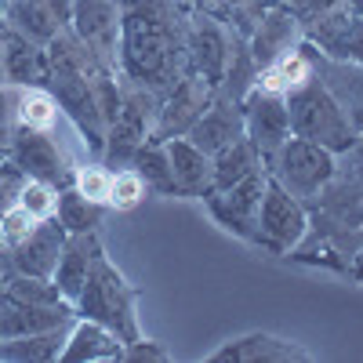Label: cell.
<instances>
[{
  "mask_svg": "<svg viewBox=\"0 0 363 363\" xmlns=\"http://www.w3.org/2000/svg\"><path fill=\"white\" fill-rule=\"evenodd\" d=\"M15 120H18V128L51 131L55 120H58V102H55V95H51L44 84H37V87H18Z\"/></svg>",
  "mask_w": 363,
  "mask_h": 363,
  "instance_id": "cell-25",
  "label": "cell"
},
{
  "mask_svg": "<svg viewBox=\"0 0 363 363\" xmlns=\"http://www.w3.org/2000/svg\"><path fill=\"white\" fill-rule=\"evenodd\" d=\"M8 298L11 301H29V306H58L66 301L58 294L55 280H37V277H22V272H8Z\"/></svg>",
  "mask_w": 363,
  "mask_h": 363,
  "instance_id": "cell-29",
  "label": "cell"
},
{
  "mask_svg": "<svg viewBox=\"0 0 363 363\" xmlns=\"http://www.w3.org/2000/svg\"><path fill=\"white\" fill-rule=\"evenodd\" d=\"M0 69L15 87H37L48 80V51L22 37L8 22H0Z\"/></svg>",
  "mask_w": 363,
  "mask_h": 363,
  "instance_id": "cell-13",
  "label": "cell"
},
{
  "mask_svg": "<svg viewBox=\"0 0 363 363\" xmlns=\"http://www.w3.org/2000/svg\"><path fill=\"white\" fill-rule=\"evenodd\" d=\"M309 80H313L309 58L301 55V51H284L277 62L265 66V73L258 77V87L277 91V95H287V91H294V87H301V84H309Z\"/></svg>",
  "mask_w": 363,
  "mask_h": 363,
  "instance_id": "cell-27",
  "label": "cell"
},
{
  "mask_svg": "<svg viewBox=\"0 0 363 363\" xmlns=\"http://www.w3.org/2000/svg\"><path fill=\"white\" fill-rule=\"evenodd\" d=\"M8 160H11L15 167H22L26 178L51 182L55 189L73 186V171L66 167L62 149L55 145V138H51L48 131L15 128V131H11V153H8Z\"/></svg>",
  "mask_w": 363,
  "mask_h": 363,
  "instance_id": "cell-10",
  "label": "cell"
},
{
  "mask_svg": "<svg viewBox=\"0 0 363 363\" xmlns=\"http://www.w3.org/2000/svg\"><path fill=\"white\" fill-rule=\"evenodd\" d=\"M287 116H291V135L316 142L330 153H345L356 145V128L345 116V109L338 106V99L316 80L301 84L294 91H287Z\"/></svg>",
  "mask_w": 363,
  "mask_h": 363,
  "instance_id": "cell-3",
  "label": "cell"
},
{
  "mask_svg": "<svg viewBox=\"0 0 363 363\" xmlns=\"http://www.w3.org/2000/svg\"><path fill=\"white\" fill-rule=\"evenodd\" d=\"M102 211H106V203L87 200V196H84V193H77L73 186L58 189L55 218H58V225H62L69 236H77V233H95V225L102 222Z\"/></svg>",
  "mask_w": 363,
  "mask_h": 363,
  "instance_id": "cell-24",
  "label": "cell"
},
{
  "mask_svg": "<svg viewBox=\"0 0 363 363\" xmlns=\"http://www.w3.org/2000/svg\"><path fill=\"white\" fill-rule=\"evenodd\" d=\"M149 186H145V178L135 171V167H120L113 171V189H109V207L116 211H131L145 200Z\"/></svg>",
  "mask_w": 363,
  "mask_h": 363,
  "instance_id": "cell-31",
  "label": "cell"
},
{
  "mask_svg": "<svg viewBox=\"0 0 363 363\" xmlns=\"http://www.w3.org/2000/svg\"><path fill=\"white\" fill-rule=\"evenodd\" d=\"M11 272V269H8ZM8 272L0 277V309H4V301H8Z\"/></svg>",
  "mask_w": 363,
  "mask_h": 363,
  "instance_id": "cell-41",
  "label": "cell"
},
{
  "mask_svg": "<svg viewBox=\"0 0 363 363\" xmlns=\"http://www.w3.org/2000/svg\"><path fill=\"white\" fill-rule=\"evenodd\" d=\"M18 203L33 215L37 222L44 218H55V207H58V189L51 182H40V178H26V186L18 193Z\"/></svg>",
  "mask_w": 363,
  "mask_h": 363,
  "instance_id": "cell-33",
  "label": "cell"
},
{
  "mask_svg": "<svg viewBox=\"0 0 363 363\" xmlns=\"http://www.w3.org/2000/svg\"><path fill=\"white\" fill-rule=\"evenodd\" d=\"M33 229H37V218L29 215V211H26L18 200H15L11 207L0 211V240L8 244V251H11L15 244H22V240L33 233Z\"/></svg>",
  "mask_w": 363,
  "mask_h": 363,
  "instance_id": "cell-34",
  "label": "cell"
},
{
  "mask_svg": "<svg viewBox=\"0 0 363 363\" xmlns=\"http://www.w3.org/2000/svg\"><path fill=\"white\" fill-rule=\"evenodd\" d=\"M62 363H99V359H124V342L109 327L77 316L66 330V345L58 352Z\"/></svg>",
  "mask_w": 363,
  "mask_h": 363,
  "instance_id": "cell-15",
  "label": "cell"
},
{
  "mask_svg": "<svg viewBox=\"0 0 363 363\" xmlns=\"http://www.w3.org/2000/svg\"><path fill=\"white\" fill-rule=\"evenodd\" d=\"M258 167H262V160L255 153V145L247 142V135L229 142L225 149H218V153L211 157V193H222V189L236 186V182H244Z\"/></svg>",
  "mask_w": 363,
  "mask_h": 363,
  "instance_id": "cell-21",
  "label": "cell"
},
{
  "mask_svg": "<svg viewBox=\"0 0 363 363\" xmlns=\"http://www.w3.org/2000/svg\"><path fill=\"white\" fill-rule=\"evenodd\" d=\"M153 116H157V109H149V99L142 91L124 95L116 120L106 131V145H102L106 167H131L135 153L153 138Z\"/></svg>",
  "mask_w": 363,
  "mask_h": 363,
  "instance_id": "cell-7",
  "label": "cell"
},
{
  "mask_svg": "<svg viewBox=\"0 0 363 363\" xmlns=\"http://www.w3.org/2000/svg\"><path fill=\"white\" fill-rule=\"evenodd\" d=\"M345 8H349L352 18H363V0H345Z\"/></svg>",
  "mask_w": 363,
  "mask_h": 363,
  "instance_id": "cell-40",
  "label": "cell"
},
{
  "mask_svg": "<svg viewBox=\"0 0 363 363\" xmlns=\"http://www.w3.org/2000/svg\"><path fill=\"white\" fill-rule=\"evenodd\" d=\"M8 153H11V128H0V164L8 160Z\"/></svg>",
  "mask_w": 363,
  "mask_h": 363,
  "instance_id": "cell-38",
  "label": "cell"
},
{
  "mask_svg": "<svg viewBox=\"0 0 363 363\" xmlns=\"http://www.w3.org/2000/svg\"><path fill=\"white\" fill-rule=\"evenodd\" d=\"M8 269H11V251H8V244H4V240H0V277H4Z\"/></svg>",
  "mask_w": 363,
  "mask_h": 363,
  "instance_id": "cell-39",
  "label": "cell"
},
{
  "mask_svg": "<svg viewBox=\"0 0 363 363\" xmlns=\"http://www.w3.org/2000/svg\"><path fill=\"white\" fill-rule=\"evenodd\" d=\"M189 55H193L196 77H203L211 87H218L225 62H229V48H225V37L215 22H196L193 37H189Z\"/></svg>",
  "mask_w": 363,
  "mask_h": 363,
  "instance_id": "cell-20",
  "label": "cell"
},
{
  "mask_svg": "<svg viewBox=\"0 0 363 363\" xmlns=\"http://www.w3.org/2000/svg\"><path fill=\"white\" fill-rule=\"evenodd\" d=\"M95 247H99L95 233H77V236L66 240L62 255H58V265L51 272V280H55L58 294H62L69 306H77V298L87 284V269H91V258H95Z\"/></svg>",
  "mask_w": 363,
  "mask_h": 363,
  "instance_id": "cell-19",
  "label": "cell"
},
{
  "mask_svg": "<svg viewBox=\"0 0 363 363\" xmlns=\"http://www.w3.org/2000/svg\"><path fill=\"white\" fill-rule=\"evenodd\" d=\"M69 233L58 225V218H44L37 222V229L29 233L22 244L11 247V269L22 272V277H37V280H51V272L58 265V255H62Z\"/></svg>",
  "mask_w": 363,
  "mask_h": 363,
  "instance_id": "cell-12",
  "label": "cell"
},
{
  "mask_svg": "<svg viewBox=\"0 0 363 363\" xmlns=\"http://www.w3.org/2000/svg\"><path fill=\"white\" fill-rule=\"evenodd\" d=\"M135 287L124 280L102 247H95V258H91V269H87V284L77 298V316L84 320H95L102 327H109L120 342H138V313H135Z\"/></svg>",
  "mask_w": 363,
  "mask_h": 363,
  "instance_id": "cell-2",
  "label": "cell"
},
{
  "mask_svg": "<svg viewBox=\"0 0 363 363\" xmlns=\"http://www.w3.org/2000/svg\"><path fill=\"white\" fill-rule=\"evenodd\" d=\"M167 160L178 182V196H207L211 193V157L200 145H193L186 135H174L164 142Z\"/></svg>",
  "mask_w": 363,
  "mask_h": 363,
  "instance_id": "cell-17",
  "label": "cell"
},
{
  "mask_svg": "<svg viewBox=\"0 0 363 363\" xmlns=\"http://www.w3.org/2000/svg\"><path fill=\"white\" fill-rule=\"evenodd\" d=\"M131 167L145 178V186L153 193H164V196H178V182H174V171H171V160H167V149L164 142H145Z\"/></svg>",
  "mask_w": 363,
  "mask_h": 363,
  "instance_id": "cell-26",
  "label": "cell"
},
{
  "mask_svg": "<svg viewBox=\"0 0 363 363\" xmlns=\"http://www.w3.org/2000/svg\"><path fill=\"white\" fill-rule=\"evenodd\" d=\"M186 138L193 145H200L207 157H215L218 149H225L229 142L244 138V113H240L236 106H229V102H211L200 113L196 124L186 131Z\"/></svg>",
  "mask_w": 363,
  "mask_h": 363,
  "instance_id": "cell-18",
  "label": "cell"
},
{
  "mask_svg": "<svg viewBox=\"0 0 363 363\" xmlns=\"http://www.w3.org/2000/svg\"><path fill=\"white\" fill-rule=\"evenodd\" d=\"M265 182L269 174L265 171H255L247 174L244 182L222 189V193H207V207L229 233L251 240V244H262V229H258V207H262V196H265ZM265 247V244H262Z\"/></svg>",
  "mask_w": 363,
  "mask_h": 363,
  "instance_id": "cell-8",
  "label": "cell"
},
{
  "mask_svg": "<svg viewBox=\"0 0 363 363\" xmlns=\"http://www.w3.org/2000/svg\"><path fill=\"white\" fill-rule=\"evenodd\" d=\"M211 363H291V359H313V352H306L294 342H284V338H272V335H247V338H236L229 342L225 349L211 352L207 356Z\"/></svg>",
  "mask_w": 363,
  "mask_h": 363,
  "instance_id": "cell-16",
  "label": "cell"
},
{
  "mask_svg": "<svg viewBox=\"0 0 363 363\" xmlns=\"http://www.w3.org/2000/svg\"><path fill=\"white\" fill-rule=\"evenodd\" d=\"M269 174V171H265ZM306 207H301L298 196H291L277 178L265 182V196L258 207V229H262V244L269 251H291L301 236H306Z\"/></svg>",
  "mask_w": 363,
  "mask_h": 363,
  "instance_id": "cell-9",
  "label": "cell"
},
{
  "mask_svg": "<svg viewBox=\"0 0 363 363\" xmlns=\"http://www.w3.org/2000/svg\"><path fill=\"white\" fill-rule=\"evenodd\" d=\"M48 8L55 11V18L62 22V26H69V18H73V0H48Z\"/></svg>",
  "mask_w": 363,
  "mask_h": 363,
  "instance_id": "cell-37",
  "label": "cell"
},
{
  "mask_svg": "<svg viewBox=\"0 0 363 363\" xmlns=\"http://www.w3.org/2000/svg\"><path fill=\"white\" fill-rule=\"evenodd\" d=\"M4 22L40 48H48L58 37V29H66L55 18V11L48 8V0H11L8 11H4Z\"/></svg>",
  "mask_w": 363,
  "mask_h": 363,
  "instance_id": "cell-22",
  "label": "cell"
},
{
  "mask_svg": "<svg viewBox=\"0 0 363 363\" xmlns=\"http://www.w3.org/2000/svg\"><path fill=\"white\" fill-rule=\"evenodd\" d=\"M22 186H26V174H22V167H15L11 160L0 164V211L11 207V203L18 200Z\"/></svg>",
  "mask_w": 363,
  "mask_h": 363,
  "instance_id": "cell-35",
  "label": "cell"
},
{
  "mask_svg": "<svg viewBox=\"0 0 363 363\" xmlns=\"http://www.w3.org/2000/svg\"><path fill=\"white\" fill-rule=\"evenodd\" d=\"M69 29L102 66H120V0H73Z\"/></svg>",
  "mask_w": 363,
  "mask_h": 363,
  "instance_id": "cell-6",
  "label": "cell"
},
{
  "mask_svg": "<svg viewBox=\"0 0 363 363\" xmlns=\"http://www.w3.org/2000/svg\"><path fill=\"white\" fill-rule=\"evenodd\" d=\"M8 4H11V0H0V18H4V11H8Z\"/></svg>",
  "mask_w": 363,
  "mask_h": 363,
  "instance_id": "cell-42",
  "label": "cell"
},
{
  "mask_svg": "<svg viewBox=\"0 0 363 363\" xmlns=\"http://www.w3.org/2000/svg\"><path fill=\"white\" fill-rule=\"evenodd\" d=\"M66 330L69 327H55V330L22 335V338H0V359L4 363H51L66 345Z\"/></svg>",
  "mask_w": 363,
  "mask_h": 363,
  "instance_id": "cell-23",
  "label": "cell"
},
{
  "mask_svg": "<svg viewBox=\"0 0 363 363\" xmlns=\"http://www.w3.org/2000/svg\"><path fill=\"white\" fill-rule=\"evenodd\" d=\"M77 320V309L69 301L58 306H29V301H4L0 309V338H22V335H40V330L69 327Z\"/></svg>",
  "mask_w": 363,
  "mask_h": 363,
  "instance_id": "cell-14",
  "label": "cell"
},
{
  "mask_svg": "<svg viewBox=\"0 0 363 363\" xmlns=\"http://www.w3.org/2000/svg\"><path fill=\"white\" fill-rule=\"evenodd\" d=\"M73 189L84 193L87 200L109 207V189H113V171L106 164H80L73 171Z\"/></svg>",
  "mask_w": 363,
  "mask_h": 363,
  "instance_id": "cell-32",
  "label": "cell"
},
{
  "mask_svg": "<svg viewBox=\"0 0 363 363\" xmlns=\"http://www.w3.org/2000/svg\"><path fill=\"white\" fill-rule=\"evenodd\" d=\"M211 87L203 77H182L178 84H174V91H171V99L164 102V109H157V124H153V138L157 142H167V138H174V135H186L196 120H200V113L211 106Z\"/></svg>",
  "mask_w": 363,
  "mask_h": 363,
  "instance_id": "cell-11",
  "label": "cell"
},
{
  "mask_svg": "<svg viewBox=\"0 0 363 363\" xmlns=\"http://www.w3.org/2000/svg\"><path fill=\"white\" fill-rule=\"evenodd\" d=\"M124 359H145V363H164L167 359V352L157 345V342H145V338H138V342H128L124 345Z\"/></svg>",
  "mask_w": 363,
  "mask_h": 363,
  "instance_id": "cell-36",
  "label": "cell"
},
{
  "mask_svg": "<svg viewBox=\"0 0 363 363\" xmlns=\"http://www.w3.org/2000/svg\"><path fill=\"white\" fill-rule=\"evenodd\" d=\"M244 113V135L255 145V153L262 160V167H269V160L277 157V149L291 138V116H287V99L277 91L255 87L251 95L240 106Z\"/></svg>",
  "mask_w": 363,
  "mask_h": 363,
  "instance_id": "cell-5",
  "label": "cell"
},
{
  "mask_svg": "<svg viewBox=\"0 0 363 363\" xmlns=\"http://www.w3.org/2000/svg\"><path fill=\"white\" fill-rule=\"evenodd\" d=\"M269 178H277L280 186L298 196V200H309V196H320V189L335 178V153L316 142H306L291 135L277 157L269 160Z\"/></svg>",
  "mask_w": 363,
  "mask_h": 363,
  "instance_id": "cell-4",
  "label": "cell"
},
{
  "mask_svg": "<svg viewBox=\"0 0 363 363\" xmlns=\"http://www.w3.org/2000/svg\"><path fill=\"white\" fill-rule=\"evenodd\" d=\"M294 18L284 15V11H272L262 18V29H258V37H255V58L262 66L269 62H277V58L284 51H291V40H294Z\"/></svg>",
  "mask_w": 363,
  "mask_h": 363,
  "instance_id": "cell-28",
  "label": "cell"
},
{
  "mask_svg": "<svg viewBox=\"0 0 363 363\" xmlns=\"http://www.w3.org/2000/svg\"><path fill=\"white\" fill-rule=\"evenodd\" d=\"M323 48L338 58H352V62H363V18L352 22H338L335 29H327L320 37Z\"/></svg>",
  "mask_w": 363,
  "mask_h": 363,
  "instance_id": "cell-30",
  "label": "cell"
},
{
  "mask_svg": "<svg viewBox=\"0 0 363 363\" xmlns=\"http://www.w3.org/2000/svg\"><path fill=\"white\" fill-rule=\"evenodd\" d=\"M120 69L145 87L171 84L174 26L167 0H120Z\"/></svg>",
  "mask_w": 363,
  "mask_h": 363,
  "instance_id": "cell-1",
  "label": "cell"
}]
</instances>
